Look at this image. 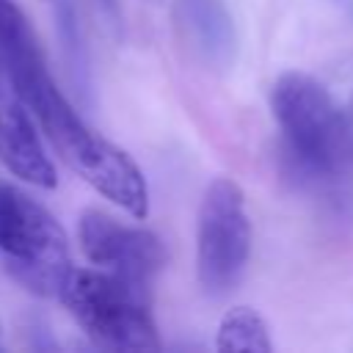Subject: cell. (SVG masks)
<instances>
[{"label": "cell", "mask_w": 353, "mask_h": 353, "mask_svg": "<svg viewBox=\"0 0 353 353\" xmlns=\"http://www.w3.org/2000/svg\"><path fill=\"white\" fill-rule=\"evenodd\" d=\"M8 83L14 97L36 119L58 157L77 176H83L97 193H102L132 218L149 215V185L143 171L124 149L94 132L80 119V113L55 85L47 63L11 74Z\"/></svg>", "instance_id": "6da1fadb"}, {"label": "cell", "mask_w": 353, "mask_h": 353, "mask_svg": "<svg viewBox=\"0 0 353 353\" xmlns=\"http://www.w3.org/2000/svg\"><path fill=\"white\" fill-rule=\"evenodd\" d=\"M270 110L292 174L325 182L353 165V116L317 77L298 69L281 72L270 85Z\"/></svg>", "instance_id": "7a4b0ae2"}, {"label": "cell", "mask_w": 353, "mask_h": 353, "mask_svg": "<svg viewBox=\"0 0 353 353\" xmlns=\"http://www.w3.org/2000/svg\"><path fill=\"white\" fill-rule=\"evenodd\" d=\"M72 320L108 350H160L146 292L97 268H69L58 295Z\"/></svg>", "instance_id": "3957f363"}, {"label": "cell", "mask_w": 353, "mask_h": 353, "mask_svg": "<svg viewBox=\"0 0 353 353\" xmlns=\"http://www.w3.org/2000/svg\"><path fill=\"white\" fill-rule=\"evenodd\" d=\"M0 256L6 270L39 295H58L72 268L69 240L55 215L6 182H0Z\"/></svg>", "instance_id": "277c9868"}, {"label": "cell", "mask_w": 353, "mask_h": 353, "mask_svg": "<svg viewBox=\"0 0 353 353\" xmlns=\"http://www.w3.org/2000/svg\"><path fill=\"white\" fill-rule=\"evenodd\" d=\"M251 256L245 193L232 176L207 185L196 215V276L207 295L232 292Z\"/></svg>", "instance_id": "5b68a950"}, {"label": "cell", "mask_w": 353, "mask_h": 353, "mask_svg": "<svg viewBox=\"0 0 353 353\" xmlns=\"http://www.w3.org/2000/svg\"><path fill=\"white\" fill-rule=\"evenodd\" d=\"M77 240L83 256L97 270L152 295V284L165 268V245L154 232L121 223L113 215L88 207L80 212Z\"/></svg>", "instance_id": "8992f818"}, {"label": "cell", "mask_w": 353, "mask_h": 353, "mask_svg": "<svg viewBox=\"0 0 353 353\" xmlns=\"http://www.w3.org/2000/svg\"><path fill=\"white\" fill-rule=\"evenodd\" d=\"M171 19L188 52L212 72L234 63L237 33L223 0H174Z\"/></svg>", "instance_id": "52a82bcc"}, {"label": "cell", "mask_w": 353, "mask_h": 353, "mask_svg": "<svg viewBox=\"0 0 353 353\" xmlns=\"http://www.w3.org/2000/svg\"><path fill=\"white\" fill-rule=\"evenodd\" d=\"M0 163L28 185L44 190L58 185L55 165L22 102L0 99Z\"/></svg>", "instance_id": "ba28073f"}, {"label": "cell", "mask_w": 353, "mask_h": 353, "mask_svg": "<svg viewBox=\"0 0 353 353\" xmlns=\"http://www.w3.org/2000/svg\"><path fill=\"white\" fill-rule=\"evenodd\" d=\"M215 347L223 353L232 350H248V353H270V331L265 317L251 306H232L223 312L218 331H215Z\"/></svg>", "instance_id": "9c48e42d"}, {"label": "cell", "mask_w": 353, "mask_h": 353, "mask_svg": "<svg viewBox=\"0 0 353 353\" xmlns=\"http://www.w3.org/2000/svg\"><path fill=\"white\" fill-rule=\"evenodd\" d=\"M102 6H105L110 14H116V0H102Z\"/></svg>", "instance_id": "30bf717a"}, {"label": "cell", "mask_w": 353, "mask_h": 353, "mask_svg": "<svg viewBox=\"0 0 353 353\" xmlns=\"http://www.w3.org/2000/svg\"><path fill=\"white\" fill-rule=\"evenodd\" d=\"M0 331H3V328H0Z\"/></svg>", "instance_id": "8fae6325"}]
</instances>
